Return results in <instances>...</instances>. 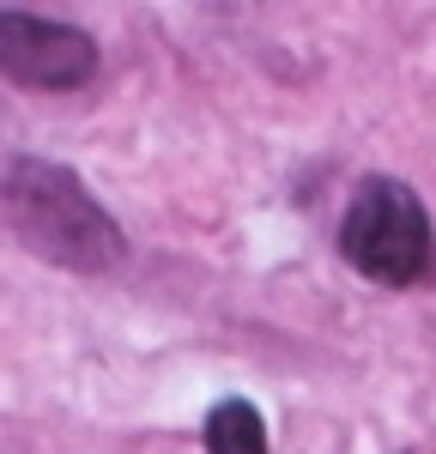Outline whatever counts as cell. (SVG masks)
<instances>
[{
    "mask_svg": "<svg viewBox=\"0 0 436 454\" xmlns=\"http://www.w3.org/2000/svg\"><path fill=\"white\" fill-rule=\"evenodd\" d=\"M0 224L67 273H109L128 248L115 218L85 194V182L43 158H12L0 170Z\"/></svg>",
    "mask_w": 436,
    "mask_h": 454,
    "instance_id": "1",
    "label": "cell"
},
{
    "mask_svg": "<svg viewBox=\"0 0 436 454\" xmlns=\"http://www.w3.org/2000/svg\"><path fill=\"white\" fill-rule=\"evenodd\" d=\"M339 254L376 285H418L436 267V237L431 212L418 207V194L406 182L370 176L339 224Z\"/></svg>",
    "mask_w": 436,
    "mask_h": 454,
    "instance_id": "2",
    "label": "cell"
},
{
    "mask_svg": "<svg viewBox=\"0 0 436 454\" xmlns=\"http://www.w3.org/2000/svg\"><path fill=\"white\" fill-rule=\"evenodd\" d=\"M0 73L36 91H79L97 73V43L43 12H0Z\"/></svg>",
    "mask_w": 436,
    "mask_h": 454,
    "instance_id": "3",
    "label": "cell"
},
{
    "mask_svg": "<svg viewBox=\"0 0 436 454\" xmlns=\"http://www.w3.org/2000/svg\"><path fill=\"white\" fill-rule=\"evenodd\" d=\"M206 454H267V424L249 400H218L206 419Z\"/></svg>",
    "mask_w": 436,
    "mask_h": 454,
    "instance_id": "4",
    "label": "cell"
}]
</instances>
